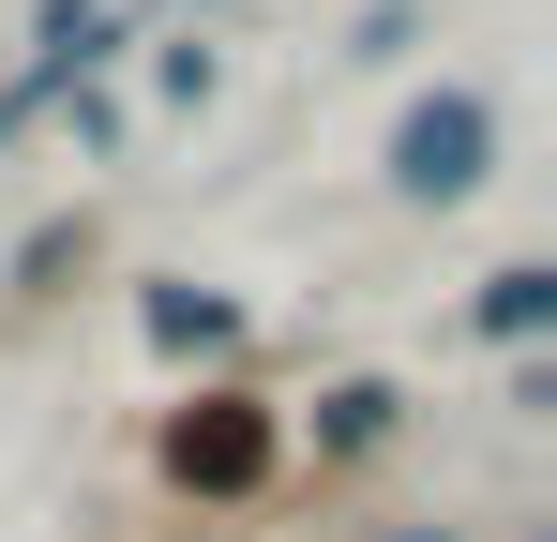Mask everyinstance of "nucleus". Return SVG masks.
Instances as JSON below:
<instances>
[{"instance_id":"nucleus-1","label":"nucleus","mask_w":557,"mask_h":542,"mask_svg":"<svg viewBox=\"0 0 557 542\" xmlns=\"http://www.w3.org/2000/svg\"><path fill=\"white\" fill-rule=\"evenodd\" d=\"M482 151H497V106H482V90H437V106L392 121V181H407V196H467Z\"/></svg>"},{"instance_id":"nucleus-2","label":"nucleus","mask_w":557,"mask_h":542,"mask_svg":"<svg viewBox=\"0 0 557 542\" xmlns=\"http://www.w3.org/2000/svg\"><path fill=\"white\" fill-rule=\"evenodd\" d=\"M166 467H182V482H257V422H242V407H211V422L166 438Z\"/></svg>"},{"instance_id":"nucleus-3","label":"nucleus","mask_w":557,"mask_h":542,"mask_svg":"<svg viewBox=\"0 0 557 542\" xmlns=\"http://www.w3.org/2000/svg\"><path fill=\"white\" fill-rule=\"evenodd\" d=\"M543 317H557V271H497V286H482V332H497V347H528Z\"/></svg>"},{"instance_id":"nucleus-4","label":"nucleus","mask_w":557,"mask_h":542,"mask_svg":"<svg viewBox=\"0 0 557 542\" xmlns=\"http://www.w3.org/2000/svg\"><path fill=\"white\" fill-rule=\"evenodd\" d=\"M151 347H226V301H196V286H151Z\"/></svg>"},{"instance_id":"nucleus-5","label":"nucleus","mask_w":557,"mask_h":542,"mask_svg":"<svg viewBox=\"0 0 557 542\" xmlns=\"http://www.w3.org/2000/svg\"><path fill=\"white\" fill-rule=\"evenodd\" d=\"M407 542H437V528H407Z\"/></svg>"}]
</instances>
